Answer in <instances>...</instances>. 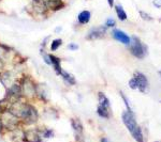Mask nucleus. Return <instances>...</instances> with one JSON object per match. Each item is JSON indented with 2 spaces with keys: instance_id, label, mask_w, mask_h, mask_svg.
<instances>
[{
  "instance_id": "1",
  "label": "nucleus",
  "mask_w": 161,
  "mask_h": 142,
  "mask_svg": "<svg viewBox=\"0 0 161 142\" xmlns=\"http://www.w3.org/2000/svg\"><path fill=\"white\" fill-rule=\"evenodd\" d=\"M121 119H123L125 126L130 131V134L133 137L134 140L136 142H144V137H143L142 130L140 128V126L137 125L133 112L124 111L123 114H121Z\"/></svg>"
},
{
  "instance_id": "2",
  "label": "nucleus",
  "mask_w": 161,
  "mask_h": 142,
  "mask_svg": "<svg viewBox=\"0 0 161 142\" xmlns=\"http://www.w3.org/2000/svg\"><path fill=\"white\" fill-rule=\"evenodd\" d=\"M39 120V112L37 108L33 105L26 103L24 110H23L22 117H20V121L25 124V125H33L38 122Z\"/></svg>"
},
{
  "instance_id": "3",
  "label": "nucleus",
  "mask_w": 161,
  "mask_h": 142,
  "mask_svg": "<svg viewBox=\"0 0 161 142\" xmlns=\"http://www.w3.org/2000/svg\"><path fill=\"white\" fill-rule=\"evenodd\" d=\"M23 91L22 87H20L19 82H13V84L9 88H7L6 96H4L3 102H6L8 105L13 104V103L20 100L23 99Z\"/></svg>"
},
{
  "instance_id": "4",
  "label": "nucleus",
  "mask_w": 161,
  "mask_h": 142,
  "mask_svg": "<svg viewBox=\"0 0 161 142\" xmlns=\"http://www.w3.org/2000/svg\"><path fill=\"white\" fill-rule=\"evenodd\" d=\"M19 84L22 87L23 96L24 97H26V99H33L35 96H37L38 86L29 76L23 77L19 81Z\"/></svg>"
},
{
  "instance_id": "5",
  "label": "nucleus",
  "mask_w": 161,
  "mask_h": 142,
  "mask_svg": "<svg viewBox=\"0 0 161 142\" xmlns=\"http://www.w3.org/2000/svg\"><path fill=\"white\" fill-rule=\"evenodd\" d=\"M98 100H99V104H98L97 113L99 114V117L104 118V119H110L111 117L110 100L105 96L104 93L100 92L99 94H98Z\"/></svg>"
},
{
  "instance_id": "6",
  "label": "nucleus",
  "mask_w": 161,
  "mask_h": 142,
  "mask_svg": "<svg viewBox=\"0 0 161 142\" xmlns=\"http://www.w3.org/2000/svg\"><path fill=\"white\" fill-rule=\"evenodd\" d=\"M129 49L132 55L139 59H143L147 53V47L136 37L131 38L130 44H129Z\"/></svg>"
},
{
  "instance_id": "7",
  "label": "nucleus",
  "mask_w": 161,
  "mask_h": 142,
  "mask_svg": "<svg viewBox=\"0 0 161 142\" xmlns=\"http://www.w3.org/2000/svg\"><path fill=\"white\" fill-rule=\"evenodd\" d=\"M0 118H1V120H2L3 127L7 128L8 130L13 131V130L17 129L20 120L19 118L15 117V115H13L8 109H6L1 114H0Z\"/></svg>"
},
{
  "instance_id": "8",
  "label": "nucleus",
  "mask_w": 161,
  "mask_h": 142,
  "mask_svg": "<svg viewBox=\"0 0 161 142\" xmlns=\"http://www.w3.org/2000/svg\"><path fill=\"white\" fill-rule=\"evenodd\" d=\"M31 14L36 16H46L48 13L47 7H46L45 0H31L30 3Z\"/></svg>"
},
{
  "instance_id": "9",
  "label": "nucleus",
  "mask_w": 161,
  "mask_h": 142,
  "mask_svg": "<svg viewBox=\"0 0 161 142\" xmlns=\"http://www.w3.org/2000/svg\"><path fill=\"white\" fill-rule=\"evenodd\" d=\"M71 125L75 134V140L77 142H83L84 141V133H83L84 129H83V125L80 123V121L79 119H72Z\"/></svg>"
},
{
  "instance_id": "10",
  "label": "nucleus",
  "mask_w": 161,
  "mask_h": 142,
  "mask_svg": "<svg viewBox=\"0 0 161 142\" xmlns=\"http://www.w3.org/2000/svg\"><path fill=\"white\" fill-rule=\"evenodd\" d=\"M133 77L136 78V80L137 82V89L143 93L146 92L147 89H148V80L145 77V75L142 74L141 72H136Z\"/></svg>"
},
{
  "instance_id": "11",
  "label": "nucleus",
  "mask_w": 161,
  "mask_h": 142,
  "mask_svg": "<svg viewBox=\"0 0 161 142\" xmlns=\"http://www.w3.org/2000/svg\"><path fill=\"white\" fill-rule=\"evenodd\" d=\"M41 135L38 129H28L23 134V139L25 142H42Z\"/></svg>"
},
{
  "instance_id": "12",
  "label": "nucleus",
  "mask_w": 161,
  "mask_h": 142,
  "mask_svg": "<svg viewBox=\"0 0 161 142\" xmlns=\"http://www.w3.org/2000/svg\"><path fill=\"white\" fill-rule=\"evenodd\" d=\"M106 33V27L105 26H99V27H95L89 31L87 35L88 40H98V38H104Z\"/></svg>"
},
{
  "instance_id": "13",
  "label": "nucleus",
  "mask_w": 161,
  "mask_h": 142,
  "mask_svg": "<svg viewBox=\"0 0 161 142\" xmlns=\"http://www.w3.org/2000/svg\"><path fill=\"white\" fill-rule=\"evenodd\" d=\"M45 3L46 7H47V10L52 12L60 11L66 7L64 0H45Z\"/></svg>"
},
{
  "instance_id": "14",
  "label": "nucleus",
  "mask_w": 161,
  "mask_h": 142,
  "mask_svg": "<svg viewBox=\"0 0 161 142\" xmlns=\"http://www.w3.org/2000/svg\"><path fill=\"white\" fill-rule=\"evenodd\" d=\"M112 35H113V38H115V40H117L118 42L124 43V44H126V45H129V44H130L131 38H129L124 31L115 29L113 31V33H112Z\"/></svg>"
},
{
  "instance_id": "15",
  "label": "nucleus",
  "mask_w": 161,
  "mask_h": 142,
  "mask_svg": "<svg viewBox=\"0 0 161 142\" xmlns=\"http://www.w3.org/2000/svg\"><path fill=\"white\" fill-rule=\"evenodd\" d=\"M0 81L6 88H9L13 84V77L10 72H1L0 73Z\"/></svg>"
},
{
  "instance_id": "16",
  "label": "nucleus",
  "mask_w": 161,
  "mask_h": 142,
  "mask_svg": "<svg viewBox=\"0 0 161 142\" xmlns=\"http://www.w3.org/2000/svg\"><path fill=\"white\" fill-rule=\"evenodd\" d=\"M50 60H51V65H53L54 69H55V73L57 75H60V73L62 72L60 58H58V57H56L54 55H50Z\"/></svg>"
},
{
  "instance_id": "17",
  "label": "nucleus",
  "mask_w": 161,
  "mask_h": 142,
  "mask_svg": "<svg viewBox=\"0 0 161 142\" xmlns=\"http://www.w3.org/2000/svg\"><path fill=\"white\" fill-rule=\"evenodd\" d=\"M90 17H92L90 12L87 11V10H85V11H82L79 15H77V20H79V23L80 25H86L89 23Z\"/></svg>"
},
{
  "instance_id": "18",
  "label": "nucleus",
  "mask_w": 161,
  "mask_h": 142,
  "mask_svg": "<svg viewBox=\"0 0 161 142\" xmlns=\"http://www.w3.org/2000/svg\"><path fill=\"white\" fill-rule=\"evenodd\" d=\"M59 76H61V77H62V79L64 80V82H66V84H68L69 86H74V84H76L74 76H73L72 74L68 73V72L62 71L61 73H60V75H59Z\"/></svg>"
},
{
  "instance_id": "19",
  "label": "nucleus",
  "mask_w": 161,
  "mask_h": 142,
  "mask_svg": "<svg viewBox=\"0 0 161 142\" xmlns=\"http://www.w3.org/2000/svg\"><path fill=\"white\" fill-rule=\"evenodd\" d=\"M115 10H116V14H117L118 18L120 20H126L127 19V14L126 12H125L124 8L120 6V4H117V6L115 7Z\"/></svg>"
},
{
  "instance_id": "20",
  "label": "nucleus",
  "mask_w": 161,
  "mask_h": 142,
  "mask_svg": "<svg viewBox=\"0 0 161 142\" xmlns=\"http://www.w3.org/2000/svg\"><path fill=\"white\" fill-rule=\"evenodd\" d=\"M62 45V40L61 38H55L51 42V50L56 51L59 47Z\"/></svg>"
},
{
  "instance_id": "21",
  "label": "nucleus",
  "mask_w": 161,
  "mask_h": 142,
  "mask_svg": "<svg viewBox=\"0 0 161 142\" xmlns=\"http://www.w3.org/2000/svg\"><path fill=\"white\" fill-rule=\"evenodd\" d=\"M129 87H130L132 90H136L137 89V82H136L134 77H132L130 80H129Z\"/></svg>"
},
{
  "instance_id": "22",
  "label": "nucleus",
  "mask_w": 161,
  "mask_h": 142,
  "mask_svg": "<svg viewBox=\"0 0 161 142\" xmlns=\"http://www.w3.org/2000/svg\"><path fill=\"white\" fill-rule=\"evenodd\" d=\"M53 135H54V133H53V130H52V129H46V130L43 131V137H44V138H51V137H53Z\"/></svg>"
},
{
  "instance_id": "23",
  "label": "nucleus",
  "mask_w": 161,
  "mask_h": 142,
  "mask_svg": "<svg viewBox=\"0 0 161 142\" xmlns=\"http://www.w3.org/2000/svg\"><path fill=\"white\" fill-rule=\"evenodd\" d=\"M115 26V20L113 18H108L106 20V24H105V27L106 28H110V27H114Z\"/></svg>"
},
{
  "instance_id": "24",
  "label": "nucleus",
  "mask_w": 161,
  "mask_h": 142,
  "mask_svg": "<svg viewBox=\"0 0 161 142\" xmlns=\"http://www.w3.org/2000/svg\"><path fill=\"white\" fill-rule=\"evenodd\" d=\"M140 14H141V16H142V18L143 19H146V20H152V17L149 16L148 14H145L144 12H140Z\"/></svg>"
},
{
  "instance_id": "25",
  "label": "nucleus",
  "mask_w": 161,
  "mask_h": 142,
  "mask_svg": "<svg viewBox=\"0 0 161 142\" xmlns=\"http://www.w3.org/2000/svg\"><path fill=\"white\" fill-rule=\"evenodd\" d=\"M68 48L70 50H76L77 48H79V46H77L76 44H74V43H71V44H69V45H68Z\"/></svg>"
},
{
  "instance_id": "26",
  "label": "nucleus",
  "mask_w": 161,
  "mask_h": 142,
  "mask_svg": "<svg viewBox=\"0 0 161 142\" xmlns=\"http://www.w3.org/2000/svg\"><path fill=\"white\" fill-rule=\"evenodd\" d=\"M2 104H3V99L0 100V114H1V113L7 109V107H3V105H2Z\"/></svg>"
},
{
  "instance_id": "27",
  "label": "nucleus",
  "mask_w": 161,
  "mask_h": 142,
  "mask_svg": "<svg viewBox=\"0 0 161 142\" xmlns=\"http://www.w3.org/2000/svg\"><path fill=\"white\" fill-rule=\"evenodd\" d=\"M154 6L157 8H161V0H154Z\"/></svg>"
},
{
  "instance_id": "28",
  "label": "nucleus",
  "mask_w": 161,
  "mask_h": 142,
  "mask_svg": "<svg viewBox=\"0 0 161 142\" xmlns=\"http://www.w3.org/2000/svg\"><path fill=\"white\" fill-rule=\"evenodd\" d=\"M4 68V61L2 60V58H0V72Z\"/></svg>"
},
{
  "instance_id": "29",
  "label": "nucleus",
  "mask_w": 161,
  "mask_h": 142,
  "mask_svg": "<svg viewBox=\"0 0 161 142\" xmlns=\"http://www.w3.org/2000/svg\"><path fill=\"white\" fill-rule=\"evenodd\" d=\"M48 40H50V37H46L45 38H44V40H43V42H42V47L44 48V47H45V46H46V44H47V43H46V42H47V41Z\"/></svg>"
},
{
  "instance_id": "30",
  "label": "nucleus",
  "mask_w": 161,
  "mask_h": 142,
  "mask_svg": "<svg viewBox=\"0 0 161 142\" xmlns=\"http://www.w3.org/2000/svg\"><path fill=\"white\" fill-rule=\"evenodd\" d=\"M3 124H2V120H1V118H0V133H1L2 130H3Z\"/></svg>"
},
{
  "instance_id": "31",
  "label": "nucleus",
  "mask_w": 161,
  "mask_h": 142,
  "mask_svg": "<svg viewBox=\"0 0 161 142\" xmlns=\"http://www.w3.org/2000/svg\"><path fill=\"white\" fill-rule=\"evenodd\" d=\"M108 6L111 8L114 6V0H108Z\"/></svg>"
},
{
  "instance_id": "32",
  "label": "nucleus",
  "mask_w": 161,
  "mask_h": 142,
  "mask_svg": "<svg viewBox=\"0 0 161 142\" xmlns=\"http://www.w3.org/2000/svg\"><path fill=\"white\" fill-rule=\"evenodd\" d=\"M101 142H110V141H108V138H102L101 139Z\"/></svg>"
},
{
  "instance_id": "33",
  "label": "nucleus",
  "mask_w": 161,
  "mask_h": 142,
  "mask_svg": "<svg viewBox=\"0 0 161 142\" xmlns=\"http://www.w3.org/2000/svg\"><path fill=\"white\" fill-rule=\"evenodd\" d=\"M59 31H61V28H60V27L56 28V32H59Z\"/></svg>"
},
{
  "instance_id": "34",
  "label": "nucleus",
  "mask_w": 161,
  "mask_h": 142,
  "mask_svg": "<svg viewBox=\"0 0 161 142\" xmlns=\"http://www.w3.org/2000/svg\"><path fill=\"white\" fill-rule=\"evenodd\" d=\"M156 142H161V141H156Z\"/></svg>"
}]
</instances>
